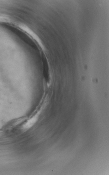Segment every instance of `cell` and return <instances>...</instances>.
<instances>
[{
	"label": "cell",
	"mask_w": 109,
	"mask_h": 175,
	"mask_svg": "<svg viewBox=\"0 0 109 175\" xmlns=\"http://www.w3.org/2000/svg\"><path fill=\"white\" fill-rule=\"evenodd\" d=\"M39 117V114H38L35 115L34 116L29 119L24 124L23 126V128L24 130L28 129L31 128L36 123V122L38 120Z\"/></svg>",
	"instance_id": "cell-1"
}]
</instances>
